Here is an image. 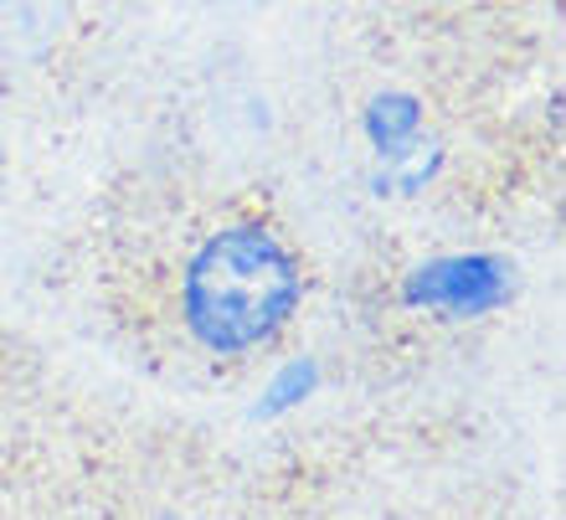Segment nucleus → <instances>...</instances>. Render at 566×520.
<instances>
[{"label":"nucleus","instance_id":"obj_1","mask_svg":"<svg viewBox=\"0 0 566 520\" xmlns=\"http://www.w3.org/2000/svg\"><path fill=\"white\" fill-rule=\"evenodd\" d=\"M304 279L273 232L263 227H222L186 263L180 314L196 341L217 356H238L269 345L298 310Z\"/></svg>","mask_w":566,"mask_h":520},{"label":"nucleus","instance_id":"obj_2","mask_svg":"<svg viewBox=\"0 0 566 520\" xmlns=\"http://www.w3.org/2000/svg\"><path fill=\"white\" fill-rule=\"evenodd\" d=\"M515 294V268L500 253H448L412 268L402 299L412 310H432L448 320H479Z\"/></svg>","mask_w":566,"mask_h":520},{"label":"nucleus","instance_id":"obj_3","mask_svg":"<svg viewBox=\"0 0 566 520\" xmlns=\"http://www.w3.org/2000/svg\"><path fill=\"white\" fill-rule=\"evenodd\" d=\"M360 129L371 139V149L381 160L402 155L407 145H418V129H422V104L412 93H376L366 114H360Z\"/></svg>","mask_w":566,"mask_h":520},{"label":"nucleus","instance_id":"obj_4","mask_svg":"<svg viewBox=\"0 0 566 520\" xmlns=\"http://www.w3.org/2000/svg\"><path fill=\"white\" fill-rule=\"evenodd\" d=\"M314 387H319V366H314L310 356H298V361H289V366H279L273 372V382L263 387V397H258V407H253V417H283V413H294L304 397H314Z\"/></svg>","mask_w":566,"mask_h":520},{"label":"nucleus","instance_id":"obj_5","mask_svg":"<svg viewBox=\"0 0 566 520\" xmlns=\"http://www.w3.org/2000/svg\"><path fill=\"white\" fill-rule=\"evenodd\" d=\"M387 165H397V170H391V176L381 180V186H402V191H418L422 180H428L432 170L443 165V155H438L432 145H407L402 155H391Z\"/></svg>","mask_w":566,"mask_h":520}]
</instances>
